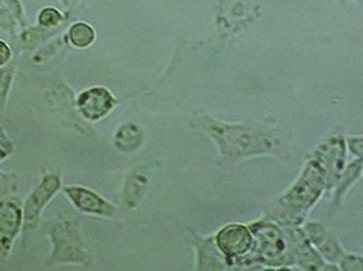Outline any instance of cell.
<instances>
[{
	"label": "cell",
	"mask_w": 363,
	"mask_h": 271,
	"mask_svg": "<svg viewBox=\"0 0 363 271\" xmlns=\"http://www.w3.org/2000/svg\"><path fill=\"white\" fill-rule=\"evenodd\" d=\"M113 105L114 100L105 89H91L78 99V106L82 116L90 121H98L106 116Z\"/></svg>",
	"instance_id": "cell-1"
},
{
	"label": "cell",
	"mask_w": 363,
	"mask_h": 271,
	"mask_svg": "<svg viewBox=\"0 0 363 271\" xmlns=\"http://www.w3.org/2000/svg\"><path fill=\"white\" fill-rule=\"evenodd\" d=\"M252 238L247 228L242 226H230L223 229L218 236V245L221 251L229 256L242 255L251 247Z\"/></svg>",
	"instance_id": "cell-2"
},
{
	"label": "cell",
	"mask_w": 363,
	"mask_h": 271,
	"mask_svg": "<svg viewBox=\"0 0 363 271\" xmlns=\"http://www.w3.org/2000/svg\"><path fill=\"white\" fill-rule=\"evenodd\" d=\"M67 194H69L73 202L78 209L86 213L100 214V215H111L114 209L109 204H106L98 194L87 191L84 188H67Z\"/></svg>",
	"instance_id": "cell-3"
},
{
	"label": "cell",
	"mask_w": 363,
	"mask_h": 271,
	"mask_svg": "<svg viewBox=\"0 0 363 271\" xmlns=\"http://www.w3.org/2000/svg\"><path fill=\"white\" fill-rule=\"evenodd\" d=\"M59 182L55 177H49L46 178L45 182L38 188V191L31 196L26 205V226L35 224L38 215H39L40 209L43 204H45L48 199H50L57 188H58Z\"/></svg>",
	"instance_id": "cell-4"
},
{
	"label": "cell",
	"mask_w": 363,
	"mask_h": 271,
	"mask_svg": "<svg viewBox=\"0 0 363 271\" xmlns=\"http://www.w3.org/2000/svg\"><path fill=\"white\" fill-rule=\"evenodd\" d=\"M140 143H141V133H140V129L135 126H124L119 129L116 137L118 148L124 151L136 149Z\"/></svg>",
	"instance_id": "cell-5"
},
{
	"label": "cell",
	"mask_w": 363,
	"mask_h": 271,
	"mask_svg": "<svg viewBox=\"0 0 363 271\" xmlns=\"http://www.w3.org/2000/svg\"><path fill=\"white\" fill-rule=\"evenodd\" d=\"M69 39L72 44L77 48H87L95 39V33L86 23H76L72 26L69 31Z\"/></svg>",
	"instance_id": "cell-6"
},
{
	"label": "cell",
	"mask_w": 363,
	"mask_h": 271,
	"mask_svg": "<svg viewBox=\"0 0 363 271\" xmlns=\"http://www.w3.org/2000/svg\"><path fill=\"white\" fill-rule=\"evenodd\" d=\"M39 20L43 26L52 27L55 26L59 21L62 20V16L59 14L58 11H55L52 8H48L40 13Z\"/></svg>",
	"instance_id": "cell-7"
},
{
	"label": "cell",
	"mask_w": 363,
	"mask_h": 271,
	"mask_svg": "<svg viewBox=\"0 0 363 271\" xmlns=\"http://www.w3.org/2000/svg\"><path fill=\"white\" fill-rule=\"evenodd\" d=\"M11 58V50L3 41H0V67L6 65Z\"/></svg>",
	"instance_id": "cell-8"
}]
</instances>
